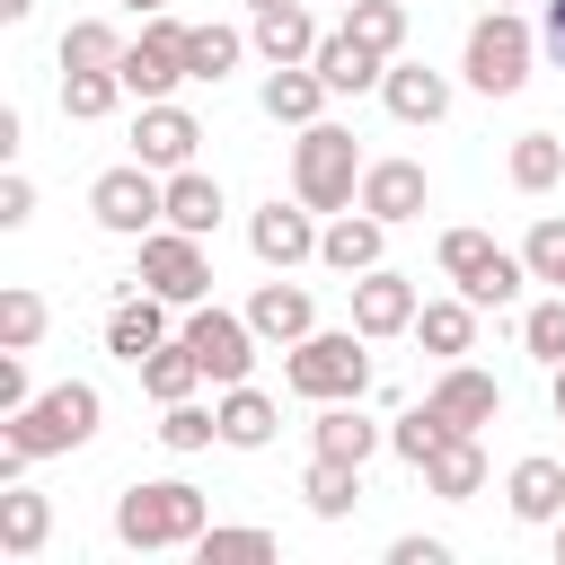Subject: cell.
<instances>
[{
  "label": "cell",
  "mask_w": 565,
  "mask_h": 565,
  "mask_svg": "<svg viewBox=\"0 0 565 565\" xmlns=\"http://www.w3.org/2000/svg\"><path fill=\"white\" fill-rule=\"evenodd\" d=\"M115 62H124V35H115L106 18L62 26V71H115Z\"/></svg>",
  "instance_id": "cell-33"
},
{
  "label": "cell",
  "mask_w": 565,
  "mask_h": 565,
  "mask_svg": "<svg viewBox=\"0 0 565 565\" xmlns=\"http://www.w3.org/2000/svg\"><path fill=\"white\" fill-rule=\"evenodd\" d=\"M441 441H450V424H441V415H433V406H406V415H397V424H388V450H397V459H406V468H424V459H433V450H441Z\"/></svg>",
  "instance_id": "cell-38"
},
{
  "label": "cell",
  "mask_w": 565,
  "mask_h": 565,
  "mask_svg": "<svg viewBox=\"0 0 565 565\" xmlns=\"http://www.w3.org/2000/svg\"><path fill=\"white\" fill-rule=\"evenodd\" d=\"M256 53L265 62H309L318 53V18L291 0V9H256Z\"/></svg>",
  "instance_id": "cell-28"
},
{
  "label": "cell",
  "mask_w": 565,
  "mask_h": 565,
  "mask_svg": "<svg viewBox=\"0 0 565 565\" xmlns=\"http://www.w3.org/2000/svg\"><path fill=\"white\" fill-rule=\"evenodd\" d=\"M247 247H256V265H274V274H291V265H309L318 256V221H309V203H265L256 221H247Z\"/></svg>",
  "instance_id": "cell-11"
},
{
  "label": "cell",
  "mask_w": 565,
  "mask_h": 565,
  "mask_svg": "<svg viewBox=\"0 0 565 565\" xmlns=\"http://www.w3.org/2000/svg\"><path fill=\"white\" fill-rule=\"evenodd\" d=\"M318 97H335L318 79V62H274V79H265V115L274 124H318Z\"/></svg>",
  "instance_id": "cell-23"
},
{
  "label": "cell",
  "mask_w": 565,
  "mask_h": 565,
  "mask_svg": "<svg viewBox=\"0 0 565 565\" xmlns=\"http://www.w3.org/2000/svg\"><path fill=\"white\" fill-rule=\"evenodd\" d=\"M185 344H194V362L212 371V388H238L247 362H256V327H247V309H203V300H194Z\"/></svg>",
  "instance_id": "cell-9"
},
{
  "label": "cell",
  "mask_w": 565,
  "mask_h": 565,
  "mask_svg": "<svg viewBox=\"0 0 565 565\" xmlns=\"http://www.w3.org/2000/svg\"><path fill=\"white\" fill-rule=\"evenodd\" d=\"M185 35H194V26H177V18L159 9V18H141V35L124 44V62H115V71H124V88H132L141 106H150V97H168V88L185 79Z\"/></svg>",
  "instance_id": "cell-8"
},
{
  "label": "cell",
  "mask_w": 565,
  "mask_h": 565,
  "mask_svg": "<svg viewBox=\"0 0 565 565\" xmlns=\"http://www.w3.org/2000/svg\"><path fill=\"white\" fill-rule=\"evenodd\" d=\"M247 327H256L265 344H282V353H291L300 335H318V309H309V291H300V282H256V291H247Z\"/></svg>",
  "instance_id": "cell-15"
},
{
  "label": "cell",
  "mask_w": 565,
  "mask_h": 565,
  "mask_svg": "<svg viewBox=\"0 0 565 565\" xmlns=\"http://www.w3.org/2000/svg\"><path fill=\"white\" fill-rule=\"evenodd\" d=\"M26 397H35V388H26V362H18L9 344H0V415H18Z\"/></svg>",
  "instance_id": "cell-45"
},
{
  "label": "cell",
  "mask_w": 565,
  "mask_h": 565,
  "mask_svg": "<svg viewBox=\"0 0 565 565\" xmlns=\"http://www.w3.org/2000/svg\"><path fill=\"white\" fill-rule=\"evenodd\" d=\"M530 53H539V35H530L512 9H486V18L468 26L459 71H468V88H477V97H512V88L530 79Z\"/></svg>",
  "instance_id": "cell-5"
},
{
  "label": "cell",
  "mask_w": 565,
  "mask_h": 565,
  "mask_svg": "<svg viewBox=\"0 0 565 565\" xmlns=\"http://www.w3.org/2000/svg\"><path fill=\"white\" fill-rule=\"evenodd\" d=\"M35 335H44V300H35L26 282H9V291H0V344H9V353H26Z\"/></svg>",
  "instance_id": "cell-41"
},
{
  "label": "cell",
  "mask_w": 565,
  "mask_h": 565,
  "mask_svg": "<svg viewBox=\"0 0 565 565\" xmlns=\"http://www.w3.org/2000/svg\"><path fill=\"white\" fill-rule=\"evenodd\" d=\"M115 97H132V88H124V71H62V115H71V124L115 115Z\"/></svg>",
  "instance_id": "cell-32"
},
{
  "label": "cell",
  "mask_w": 565,
  "mask_h": 565,
  "mask_svg": "<svg viewBox=\"0 0 565 565\" xmlns=\"http://www.w3.org/2000/svg\"><path fill=\"white\" fill-rule=\"evenodd\" d=\"M388 565H450V539H397Z\"/></svg>",
  "instance_id": "cell-46"
},
{
  "label": "cell",
  "mask_w": 565,
  "mask_h": 565,
  "mask_svg": "<svg viewBox=\"0 0 565 565\" xmlns=\"http://www.w3.org/2000/svg\"><path fill=\"white\" fill-rule=\"evenodd\" d=\"M503 494H512V521H556L565 512V459H547V450H530V459H512V477H503Z\"/></svg>",
  "instance_id": "cell-19"
},
{
  "label": "cell",
  "mask_w": 565,
  "mask_h": 565,
  "mask_svg": "<svg viewBox=\"0 0 565 565\" xmlns=\"http://www.w3.org/2000/svg\"><path fill=\"white\" fill-rule=\"evenodd\" d=\"M380 106H388L397 124H441V115H450V79H441V71H424V62H388Z\"/></svg>",
  "instance_id": "cell-18"
},
{
  "label": "cell",
  "mask_w": 565,
  "mask_h": 565,
  "mask_svg": "<svg viewBox=\"0 0 565 565\" xmlns=\"http://www.w3.org/2000/svg\"><path fill=\"white\" fill-rule=\"evenodd\" d=\"M221 212H230L221 177H203V168H168V230H194V238H212V230H221Z\"/></svg>",
  "instance_id": "cell-22"
},
{
  "label": "cell",
  "mask_w": 565,
  "mask_h": 565,
  "mask_svg": "<svg viewBox=\"0 0 565 565\" xmlns=\"http://www.w3.org/2000/svg\"><path fill=\"white\" fill-rule=\"evenodd\" d=\"M203 380H212V371L194 362V344H185V335H177V344H159V353L141 362V388H150L159 406H177V397H194Z\"/></svg>",
  "instance_id": "cell-29"
},
{
  "label": "cell",
  "mask_w": 565,
  "mask_h": 565,
  "mask_svg": "<svg viewBox=\"0 0 565 565\" xmlns=\"http://www.w3.org/2000/svg\"><path fill=\"white\" fill-rule=\"evenodd\" d=\"M309 62H318V79H327L335 97H362V88H380V79H388V62H380V53H371L353 26L318 35V53H309Z\"/></svg>",
  "instance_id": "cell-17"
},
{
  "label": "cell",
  "mask_w": 565,
  "mask_h": 565,
  "mask_svg": "<svg viewBox=\"0 0 565 565\" xmlns=\"http://www.w3.org/2000/svg\"><path fill=\"white\" fill-rule=\"evenodd\" d=\"M274 424H282V415H274V397H265V388H247V380H238V388H221V441H230V450H265V441H274Z\"/></svg>",
  "instance_id": "cell-27"
},
{
  "label": "cell",
  "mask_w": 565,
  "mask_h": 565,
  "mask_svg": "<svg viewBox=\"0 0 565 565\" xmlns=\"http://www.w3.org/2000/svg\"><path fill=\"white\" fill-rule=\"evenodd\" d=\"M168 309H177V300H159V291H141V300H115V318H106V353L141 371V362L168 344Z\"/></svg>",
  "instance_id": "cell-16"
},
{
  "label": "cell",
  "mask_w": 565,
  "mask_h": 565,
  "mask_svg": "<svg viewBox=\"0 0 565 565\" xmlns=\"http://www.w3.org/2000/svg\"><path fill=\"white\" fill-rule=\"evenodd\" d=\"M141 291H159V300H177V309H194L203 291H212V256H203V238L194 230H150L141 238V274H132Z\"/></svg>",
  "instance_id": "cell-7"
},
{
  "label": "cell",
  "mask_w": 565,
  "mask_h": 565,
  "mask_svg": "<svg viewBox=\"0 0 565 565\" xmlns=\"http://www.w3.org/2000/svg\"><path fill=\"white\" fill-rule=\"evenodd\" d=\"M424 194H433V177H424L415 159H371V168H362V212H380L388 230H397V221H415V212H424Z\"/></svg>",
  "instance_id": "cell-14"
},
{
  "label": "cell",
  "mask_w": 565,
  "mask_h": 565,
  "mask_svg": "<svg viewBox=\"0 0 565 565\" xmlns=\"http://www.w3.org/2000/svg\"><path fill=\"white\" fill-rule=\"evenodd\" d=\"M88 212H97V230H115V238H150V230L168 221V185H159V168L124 159V168H106V177L88 185Z\"/></svg>",
  "instance_id": "cell-6"
},
{
  "label": "cell",
  "mask_w": 565,
  "mask_h": 565,
  "mask_svg": "<svg viewBox=\"0 0 565 565\" xmlns=\"http://www.w3.org/2000/svg\"><path fill=\"white\" fill-rule=\"evenodd\" d=\"M247 9H291V0H247Z\"/></svg>",
  "instance_id": "cell-52"
},
{
  "label": "cell",
  "mask_w": 565,
  "mask_h": 565,
  "mask_svg": "<svg viewBox=\"0 0 565 565\" xmlns=\"http://www.w3.org/2000/svg\"><path fill=\"white\" fill-rule=\"evenodd\" d=\"M424 494H441V503H468V494H486V450H477V433H450L424 468Z\"/></svg>",
  "instance_id": "cell-21"
},
{
  "label": "cell",
  "mask_w": 565,
  "mask_h": 565,
  "mask_svg": "<svg viewBox=\"0 0 565 565\" xmlns=\"http://www.w3.org/2000/svg\"><path fill=\"white\" fill-rule=\"evenodd\" d=\"M521 282H530V265H521L512 247H494V256L477 265V282H459V291H468L477 309H512V300H521Z\"/></svg>",
  "instance_id": "cell-37"
},
{
  "label": "cell",
  "mask_w": 565,
  "mask_h": 565,
  "mask_svg": "<svg viewBox=\"0 0 565 565\" xmlns=\"http://www.w3.org/2000/svg\"><path fill=\"white\" fill-rule=\"evenodd\" d=\"M556 565H565V512H556Z\"/></svg>",
  "instance_id": "cell-51"
},
{
  "label": "cell",
  "mask_w": 565,
  "mask_h": 565,
  "mask_svg": "<svg viewBox=\"0 0 565 565\" xmlns=\"http://www.w3.org/2000/svg\"><path fill=\"white\" fill-rule=\"evenodd\" d=\"M124 9H141V18H159V9H168V0H124Z\"/></svg>",
  "instance_id": "cell-50"
},
{
  "label": "cell",
  "mask_w": 565,
  "mask_h": 565,
  "mask_svg": "<svg viewBox=\"0 0 565 565\" xmlns=\"http://www.w3.org/2000/svg\"><path fill=\"white\" fill-rule=\"evenodd\" d=\"M539 53L565 71V0H547V9H539Z\"/></svg>",
  "instance_id": "cell-47"
},
{
  "label": "cell",
  "mask_w": 565,
  "mask_h": 565,
  "mask_svg": "<svg viewBox=\"0 0 565 565\" xmlns=\"http://www.w3.org/2000/svg\"><path fill=\"white\" fill-rule=\"evenodd\" d=\"M362 344H371L362 327H318V335H300V344H291V362H282V388H291V397H309V406L362 397V388H371V353H362Z\"/></svg>",
  "instance_id": "cell-3"
},
{
  "label": "cell",
  "mask_w": 565,
  "mask_h": 565,
  "mask_svg": "<svg viewBox=\"0 0 565 565\" xmlns=\"http://www.w3.org/2000/svg\"><path fill=\"white\" fill-rule=\"evenodd\" d=\"M238 53H247L238 26H194V35H185V79H212V88H221V79L238 71Z\"/></svg>",
  "instance_id": "cell-31"
},
{
  "label": "cell",
  "mask_w": 565,
  "mask_h": 565,
  "mask_svg": "<svg viewBox=\"0 0 565 565\" xmlns=\"http://www.w3.org/2000/svg\"><path fill=\"white\" fill-rule=\"evenodd\" d=\"M415 335H424V353L459 362V353L477 344V300H468V291H459V300H424V309H415Z\"/></svg>",
  "instance_id": "cell-26"
},
{
  "label": "cell",
  "mask_w": 565,
  "mask_h": 565,
  "mask_svg": "<svg viewBox=\"0 0 565 565\" xmlns=\"http://www.w3.org/2000/svg\"><path fill=\"white\" fill-rule=\"evenodd\" d=\"M424 406H433L450 433H486V424L503 415V388H494V371H477V362H450V371L424 388Z\"/></svg>",
  "instance_id": "cell-10"
},
{
  "label": "cell",
  "mask_w": 565,
  "mask_h": 565,
  "mask_svg": "<svg viewBox=\"0 0 565 565\" xmlns=\"http://www.w3.org/2000/svg\"><path fill=\"white\" fill-rule=\"evenodd\" d=\"M194 141H203V124L185 106H168V97H150L141 124H132V159L141 168H194Z\"/></svg>",
  "instance_id": "cell-13"
},
{
  "label": "cell",
  "mask_w": 565,
  "mask_h": 565,
  "mask_svg": "<svg viewBox=\"0 0 565 565\" xmlns=\"http://www.w3.org/2000/svg\"><path fill=\"white\" fill-rule=\"evenodd\" d=\"M159 441H168L177 459H194V450H212V441H221V406H194V397H177V406L159 415Z\"/></svg>",
  "instance_id": "cell-35"
},
{
  "label": "cell",
  "mask_w": 565,
  "mask_h": 565,
  "mask_svg": "<svg viewBox=\"0 0 565 565\" xmlns=\"http://www.w3.org/2000/svg\"><path fill=\"white\" fill-rule=\"evenodd\" d=\"M380 238H388L380 212H335V221L318 230V265H335V274H371V265H380Z\"/></svg>",
  "instance_id": "cell-20"
},
{
  "label": "cell",
  "mask_w": 565,
  "mask_h": 565,
  "mask_svg": "<svg viewBox=\"0 0 565 565\" xmlns=\"http://www.w3.org/2000/svg\"><path fill=\"white\" fill-rule=\"evenodd\" d=\"M494 256V238L486 230H441V274L450 282H477V265Z\"/></svg>",
  "instance_id": "cell-43"
},
{
  "label": "cell",
  "mask_w": 565,
  "mask_h": 565,
  "mask_svg": "<svg viewBox=\"0 0 565 565\" xmlns=\"http://www.w3.org/2000/svg\"><path fill=\"white\" fill-rule=\"evenodd\" d=\"M380 450V424L362 415V397H335V406H318V459H371Z\"/></svg>",
  "instance_id": "cell-24"
},
{
  "label": "cell",
  "mask_w": 565,
  "mask_h": 565,
  "mask_svg": "<svg viewBox=\"0 0 565 565\" xmlns=\"http://www.w3.org/2000/svg\"><path fill=\"white\" fill-rule=\"evenodd\" d=\"M362 150H353V132L344 124H300V141H291V194L309 203V212H353L362 203Z\"/></svg>",
  "instance_id": "cell-2"
},
{
  "label": "cell",
  "mask_w": 565,
  "mask_h": 565,
  "mask_svg": "<svg viewBox=\"0 0 565 565\" xmlns=\"http://www.w3.org/2000/svg\"><path fill=\"white\" fill-rule=\"evenodd\" d=\"M521 344H530V362H547V371L565 362V291H547V300L521 318Z\"/></svg>",
  "instance_id": "cell-40"
},
{
  "label": "cell",
  "mask_w": 565,
  "mask_h": 565,
  "mask_svg": "<svg viewBox=\"0 0 565 565\" xmlns=\"http://www.w3.org/2000/svg\"><path fill=\"white\" fill-rule=\"evenodd\" d=\"M547 406H556V424H565V362H556V380H547Z\"/></svg>",
  "instance_id": "cell-48"
},
{
  "label": "cell",
  "mask_w": 565,
  "mask_h": 565,
  "mask_svg": "<svg viewBox=\"0 0 565 565\" xmlns=\"http://www.w3.org/2000/svg\"><path fill=\"white\" fill-rule=\"evenodd\" d=\"M494 9H512V0H494Z\"/></svg>",
  "instance_id": "cell-53"
},
{
  "label": "cell",
  "mask_w": 565,
  "mask_h": 565,
  "mask_svg": "<svg viewBox=\"0 0 565 565\" xmlns=\"http://www.w3.org/2000/svg\"><path fill=\"white\" fill-rule=\"evenodd\" d=\"M521 265H530V282H556V291H565V221H556V212L521 238Z\"/></svg>",
  "instance_id": "cell-42"
},
{
  "label": "cell",
  "mask_w": 565,
  "mask_h": 565,
  "mask_svg": "<svg viewBox=\"0 0 565 565\" xmlns=\"http://www.w3.org/2000/svg\"><path fill=\"white\" fill-rule=\"evenodd\" d=\"M194 556H203V565H265V556H274V530H221V521H212V530L194 539Z\"/></svg>",
  "instance_id": "cell-39"
},
{
  "label": "cell",
  "mask_w": 565,
  "mask_h": 565,
  "mask_svg": "<svg viewBox=\"0 0 565 565\" xmlns=\"http://www.w3.org/2000/svg\"><path fill=\"white\" fill-rule=\"evenodd\" d=\"M344 26H353L380 62H397V44H406V9H397V0H344Z\"/></svg>",
  "instance_id": "cell-36"
},
{
  "label": "cell",
  "mask_w": 565,
  "mask_h": 565,
  "mask_svg": "<svg viewBox=\"0 0 565 565\" xmlns=\"http://www.w3.org/2000/svg\"><path fill=\"white\" fill-rule=\"evenodd\" d=\"M97 415H106V397H97L88 380H62V388H44V397H26V406L9 415V441L35 450V459H53V450H79V441L97 433Z\"/></svg>",
  "instance_id": "cell-4"
},
{
  "label": "cell",
  "mask_w": 565,
  "mask_h": 565,
  "mask_svg": "<svg viewBox=\"0 0 565 565\" xmlns=\"http://www.w3.org/2000/svg\"><path fill=\"white\" fill-rule=\"evenodd\" d=\"M212 530V503L185 486V477H150V486H124L115 494V539L159 556V547H194Z\"/></svg>",
  "instance_id": "cell-1"
},
{
  "label": "cell",
  "mask_w": 565,
  "mask_h": 565,
  "mask_svg": "<svg viewBox=\"0 0 565 565\" xmlns=\"http://www.w3.org/2000/svg\"><path fill=\"white\" fill-rule=\"evenodd\" d=\"M300 494H309V512H318V521H344V512L362 503V468H353V459H309Z\"/></svg>",
  "instance_id": "cell-30"
},
{
  "label": "cell",
  "mask_w": 565,
  "mask_h": 565,
  "mask_svg": "<svg viewBox=\"0 0 565 565\" xmlns=\"http://www.w3.org/2000/svg\"><path fill=\"white\" fill-rule=\"evenodd\" d=\"M415 309H424V300H415V282H406V274H388V265L353 274V327H362L371 344H380V335H406V327H415Z\"/></svg>",
  "instance_id": "cell-12"
},
{
  "label": "cell",
  "mask_w": 565,
  "mask_h": 565,
  "mask_svg": "<svg viewBox=\"0 0 565 565\" xmlns=\"http://www.w3.org/2000/svg\"><path fill=\"white\" fill-rule=\"evenodd\" d=\"M26 9H35V0H0V18H9V26H18V18H26Z\"/></svg>",
  "instance_id": "cell-49"
},
{
  "label": "cell",
  "mask_w": 565,
  "mask_h": 565,
  "mask_svg": "<svg viewBox=\"0 0 565 565\" xmlns=\"http://www.w3.org/2000/svg\"><path fill=\"white\" fill-rule=\"evenodd\" d=\"M556 177H565V141H556V132H521V141H512V185H521V194H547Z\"/></svg>",
  "instance_id": "cell-34"
},
{
  "label": "cell",
  "mask_w": 565,
  "mask_h": 565,
  "mask_svg": "<svg viewBox=\"0 0 565 565\" xmlns=\"http://www.w3.org/2000/svg\"><path fill=\"white\" fill-rule=\"evenodd\" d=\"M53 539V503L35 486H0V556H35Z\"/></svg>",
  "instance_id": "cell-25"
},
{
  "label": "cell",
  "mask_w": 565,
  "mask_h": 565,
  "mask_svg": "<svg viewBox=\"0 0 565 565\" xmlns=\"http://www.w3.org/2000/svg\"><path fill=\"white\" fill-rule=\"evenodd\" d=\"M26 212H35V185L9 168V177H0V230H26Z\"/></svg>",
  "instance_id": "cell-44"
}]
</instances>
